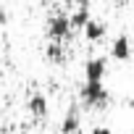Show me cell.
<instances>
[{
  "mask_svg": "<svg viewBox=\"0 0 134 134\" xmlns=\"http://www.w3.org/2000/svg\"><path fill=\"white\" fill-rule=\"evenodd\" d=\"M79 97L92 110H100V108H105L110 103V92H108V87L103 82H84L82 90H79Z\"/></svg>",
  "mask_w": 134,
  "mask_h": 134,
  "instance_id": "6da1fadb",
  "label": "cell"
},
{
  "mask_svg": "<svg viewBox=\"0 0 134 134\" xmlns=\"http://www.w3.org/2000/svg\"><path fill=\"white\" fill-rule=\"evenodd\" d=\"M71 34H74V29H71L69 13H55V16H50V21H47V37H50L53 42H66Z\"/></svg>",
  "mask_w": 134,
  "mask_h": 134,
  "instance_id": "7a4b0ae2",
  "label": "cell"
},
{
  "mask_svg": "<svg viewBox=\"0 0 134 134\" xmlns=\"http://www.w3.org/2000/svg\"><path fill=\"white\" fill-rule=\"evenodd\" d=\"M131 53H134L131 37H129L126 32L116 34V37H113V42H110V58H113V60H118V63H126V60L131 58Z\"/></svg>",
  "mask_w": 134,
  "mask_h": 134,
  "instance_id": "3957f363",
  "label": "cell"
},
{
  "mask_svg": "<svg viewBox=\"0 0 134 134\" xmlns=\"http://www.w3.org/2000/svg\"><path fill=\"white\" fill-rule=\"evenodd\" d=\"M108 74V60L100 58V55H92L87 58L84 63V82H103Z\"/></svg>",
  "mask_w": 134,
  "mask_h": 134,
  "instance_id": "277c9868",
  "label": "cell"
},
{
  "mask_svg": "<svg viewBox=\"0 0 134 134\" xmlns=\"http://www.w3.org/2000/svg\"><path fill=\"white\" fill-rule=\"evenodd\" d=\"M79 126H82V113L79 108H69L60 121V134H79Z\"/></svg>",
  "mask_w": 134,
  "mask_h": 134,
  "instance_id": "5b68a950",
  "label": "cell"
},
{
  "mask_svg": "<svg viewBox=\"0 0 134 134\" xmlns=\"http://www.w3.org/2000/svg\"><path fill=\"white\" fill-rule=\"evenodd\" d=\"M26 108H29V113H32L34 118H45V116L50 113V103H47V97H45L42 92H34V95L29 97Z\"/></svg>",
  "mask_w": 134,
  "mask_h": 134,
  "instance_id": "8992f818",
  "label": "cell"
},
{
  "mask_svg": "<svg viewBox=\"0 0 134 134\" xmlns=\"http://www.w3.org/2000/svg\"><path fill=\"white\" fill-rule=\"evenodd\" d=\"M84 32V37H87V42H100L103 37H105V32H108V26H105V21H100V19H90L87 21V26L82 29Z\"/></svg>",
  "mask_w": 134,
  "mask_h": 134,
  "instance_id": "52a82bcc",
  "label": "cell"
},
{
  "mask_svg": "<svg viewBox=\"0 0 134 134\" xmlns=\"http://www.w3.org/2000/svg\"><path fill=\"white\" fill-rule=\"evenodd\" d=\"M69 19H71V29H74V32H82V29L87 26V21L92 19V13H90V5H79V8H71Z\"/></svg>",
  "mask_w": 134,
  "mask_h": 134,
  "instance_id": "ba28073f",
  "label": "cell"
},
{
  "mask_svg": "<svg viewBox=\"0 0 134 134\" xmlns=\"http://www.w3.org/2000/svg\"><path fill=\"white\" fill-rule=\"evenodd\" d=\"M45 55H47V60H53V63H63V58H66V50H63V45H60V42H50Z\"/></svg>",
  "mask_w": 134,
  "mask_h": 134,
  "instance_id": "9c48e42d",
  "label": "cell"
},
{
  "mask_svg": "<svg viewBox=\"0 0 134 134\" xmlns=\"http://www.w3.org/2000/svg\"><path fill=\"white\" fill-rule=\"evenodd\" d=\"M63 3L71 8H79V5H90V0H63Z\"/></svg>",
  "mask_w": 134,
  "mask_h": 134,
  "instance_id": "30bf717a",
  "label": "cell"
},
{
  "mask_svg": "<svg viewBox=\"0 0 134 134\" xmlns=\"http://www.w3.org/2000/svg\"><path fill=\"white\" fill-rule=\"evenodd\" d=\"M90 134H113V131H110L108 126H95V129H92Z\"/></svg>",
  "mask_w": 134,
  "mask_h": 134,
  "instance_id": "8fae6325",
  "label": "cell"
},
{
  "mask_svg": "<svg viewBox=\"0 0 134 134\" xmlns=\"http://www.w3.org/2000/svg\"><path fill=\"white\" fill-rule=\"evenodd\" d=\"M121 3H129V0H121Z\"/></svg>",
  "mask_w": 134,
  "mask_h": 134,
  "instance_id": "7c38bea8",
  "label": "cell"
}]
</instances>
